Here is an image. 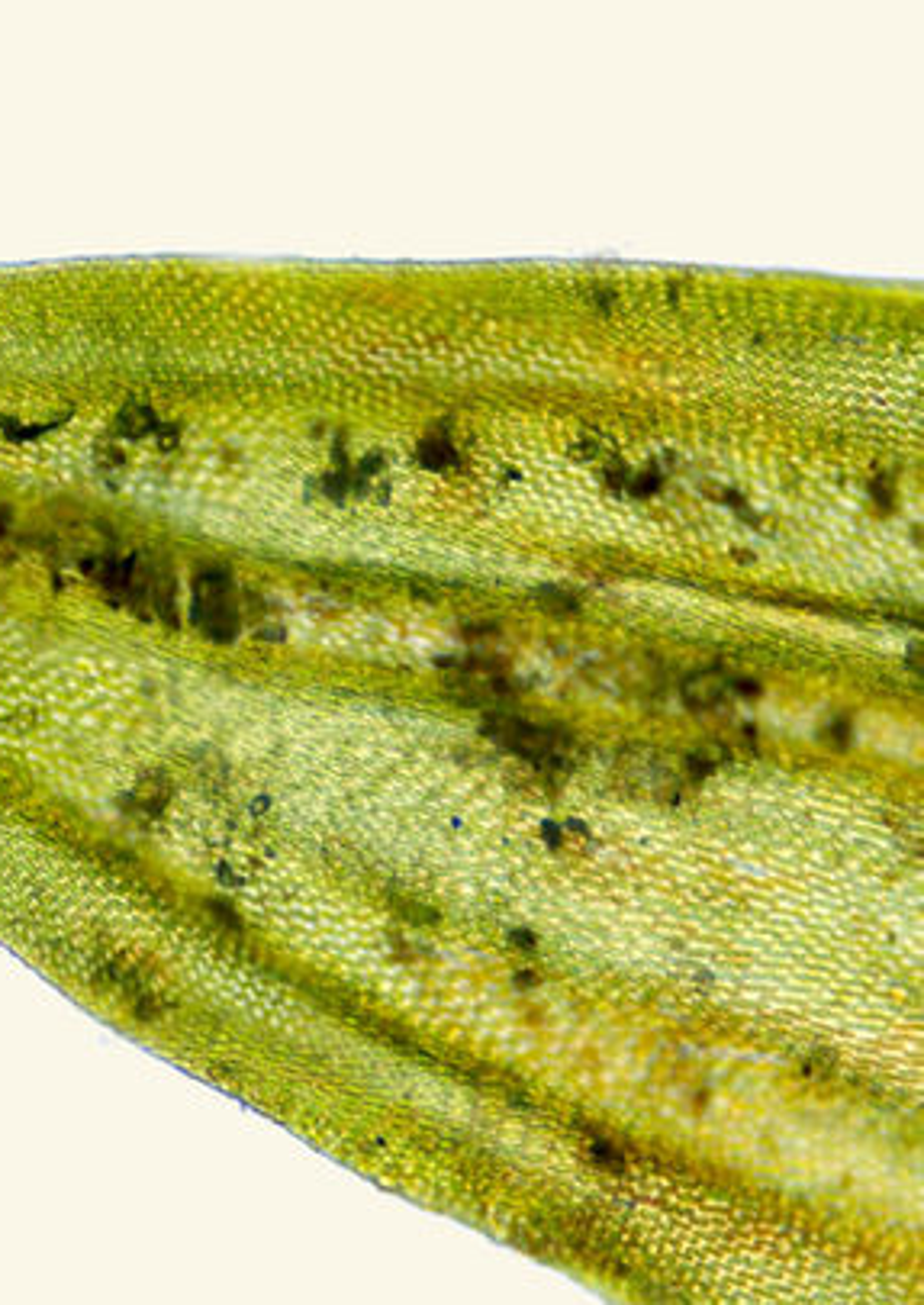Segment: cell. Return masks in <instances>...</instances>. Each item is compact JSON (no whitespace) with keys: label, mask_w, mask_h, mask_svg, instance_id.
Listing matches in <instances>:
<instances>
[{"label":"cell","mask_w":924,"mask_h":1305,"mask_svg":"<svg viewBox=\"0 0 924 1305\" xmlns=\"http://www.w3.org/2000/svg\"><path fill=\"white\" fill-rule=\"evenodd\" d=\"M493 736H497L506 748H513L516 755L541 764V768L567 764L570 736H560V732H554V729L532 726V723H522V720H497L493 723Z\"/></svg>","instance_id":"cell-1"},{"label":"cell","mask_w":924,"mask_h":1305,"mask_svg":"<svg viewBox=\"0 0 924 1305\" xmlns=\"http://www.w3.org/2000/svg\"><path fill=\"white\" fill-rule=\"evenodd\" d=\"M724 696H729L724 677H715V674H696V677H689L683 683V699H686V706H692V709L718 706Z\"/></svg>","instance_id":"cell-2"},{"label":"cell","mask_w":924,"mask_h":1305,"mask_svg":"<svg viewBox=\"0 0 924 1305\" xmlns=\"http://www.w3.org/2000/svg\"><path fill=\"white\" fill-rule=\"evenodd\" d=\"M419 462L422 465H428V468H448L451 462H454V448H451V442H448V435H428L425 442H422V448H419Z\"/></svg>","instance_id":"cell-3"}]
</instances>
